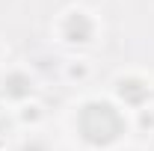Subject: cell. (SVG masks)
I'll return each instance as SVG.
<instances>
[{
  "mask_svg": "<svg viewBox=\"0 0 154 151\" xmlns=\"http://www.w3.org/2000/svg\"><path fill=\"white\" fill-rule=\"evenodd\" d=\"M30 142H33V145H36V131H30ZM30 142H27V139H24V151H30ZM36 151V148H33Z\"/></svg>",
  "mask_w": 154,
  "mask_h": 151,
  "instance_id": "obj_4",
  "label": "cell"
},
{
  "mask_svg": "<svg viewBox=\"0 0 154 151\" xmlns=\"http://www.w3.org/2000/svg\"><path fill=\"white\" fill-rule=\"evenodd\" d=\"M51 36L68 51H89L104 36V24L98 18V12L74 3V6H65L57 15V21L51 24Z\"/></svg>",
  "mask_w": 154,
  "mask_h": 151,
  "instance_id": "obj_2",
  "label": "cell"
},
{
  "mask_svg": "<svg viewBox=\"0 0 154 151\" xmlns=\"http://www.w3.org/2000/svg\"><path fill=\"white\" fill-rule=\"evenodd\" d=\"M3 54H6V51H3V45H0V65H3Z\"/></svg>",
  "mask_w": 154,
  "mask_h": 151,
  "instance_id": "obj_5",
  "label": "cell"
},
{
  "mask_svg": "<svg viewBox=\"0 0 154 151\" xmlns=\"http://www.w3.org/2000/svg\"><path fill=\"white\" fill-rule=\"evenodd\" d=\"M33 95H36V80L27 68H21V65L0 68V101L21 110L33 101Z\"/></svg>",
  "mask_w": 154,
  "mask_h": 151,
  "instance_id": "obj_3",
  "label": "cell"
},
{
  "mask_svg": "<svg viewBox=\"0 0 154 151\" xmlns=\"http://www.w3.org/2000/svg\"><path fill=\"white\" fill-rule=\"evenodd\" d=\"M65 131L83 151H116L131 136V113L113 95H86L68 110Z\"/></svg>",
  "mask_w": 154,
  "mask_h": 151,
  "instance_id": "obj_1",
  "label": "cell"
}]
</instances>
